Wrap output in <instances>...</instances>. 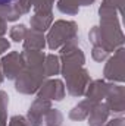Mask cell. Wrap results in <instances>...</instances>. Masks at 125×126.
Wrapping results in <instances>:
<instances>
[{"label": "cell", "mask_w": 125, "mask_h": 126, "mask_svg": "<svg viewBox=\"0 0 125 126\" xmlns=\"http://www.w3.org/2000/svg\"><path fill=\"white\" fill-rule=\"evenodd\" d=\"M15 0H0V6H6V4H10L13 3Z\"/></svg>", "instance_id": "1"}]
</instances>
